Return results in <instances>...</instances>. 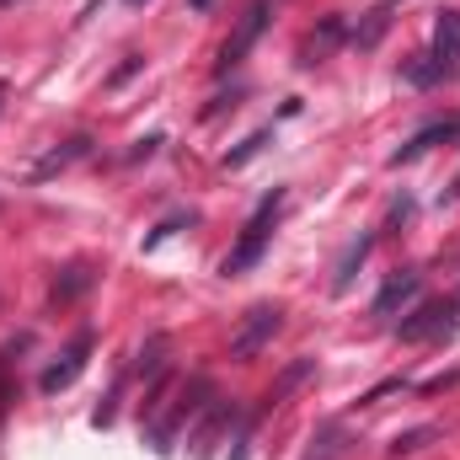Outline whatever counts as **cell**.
<instances>
[{
    "instance_id": "obj_3",
    "label": "cell",
    "mask_w": 460,
    "mask_h": 460,
    "mask_svg": "<svg viewBox=\"0 0 460 460\" xmlns=\"http://www.w3.org/2000/svg\"><path fill=\"white\" fill-rule=\"evenodd\" d=\"M460 327V311L450 300H429V305H418L412 316H402L396 322V338L402 343H445V338H456Z\"/></svg>"
},
{
    "instance_id": "obj_13",
    "label": "cell",
    "mask_w": 460,
    "mask_h": 460,
    "mask_svg": "<svg viewBox=\"0 0 460 460\" xmlns=\"http://www.w3.org/2000/svg\"><path fill=\"white\" fill-rule=\"evenodd\" d=\"M369 246H375V235H358V241H348V252L338 257V279H332V295H348V284H353V273L364 268Z\"/></svg>"
},
{
    "instance_id": "obj_10",
    "label": "cell",
    "mask_w": 460,
    "mask_h": 460,
    "mask_svg": "<svg viewBox=\"0 0 460 460\" xmlns=\"http://www.w3.org/2000/svg\"><path fill=\"white\" fill-rule=\"evenodd\" d=\"M92 284H97V268H92V262H70V268L54 279V300H59V305H70V300H81Z\"/></svg>"
},
{
    "instance_id": "obj_23",
    "label": "cell",
    "mask_w": 460,
    "mask_h": 460,
    "mask_svg": "<svg viewBox=\"0 0 460 460\" xmlns=\"http://www.w3.org/2000/svg\"><path fill=\"white\" fill-rule=\"evenodd\" d=\"M380 5H396V0H380Z\"/></svg>"
},
{
    "instance_id": "obj_15",
    "label": "cell",
    "mask_w": 460,
    "mask_h": 460,
    "mask_svg": "<svg viewBox=\"0 0 460 460\" xmlns=\"http://www.w3.org/2000/svg\"><path fill=\"white\" fill-rule=\"evenodd\" d=\"M402 81H407V86H423V92H429V86H439V81H445V70L434 65V54H412V59L402 65Z\"/></svg>"
},
{
    "instance_id": "obj_19",
    "label": "cell",
    "mask_w": 460,
    "mask_h": 460,
    "mask_svg": "<svg viewBox=\"0 0 460 460\" xmlns=\"http://www.w3.org/2000/svg\"><path fill=\"white\" fill-rule=\"evenodd\" d=\"M429 439H439V429H412V434H396V439H391V456H396V460H402V456H418Z\"/></svg>"
},
{
    "instance_id": "obj_27",
    "label": "cell",
    "mask_w": 460,
    "mask_h": 460,
    "mask_svg": "<svg viewBox=\"0 0 460 460\" xmlns=\"http://www.w3.org/2000/svg\"><path fill=\"white\" fill-rule=\"evenodd\" d=\"M456 311H460V300H456Z\"/></svg>"
},
{
    "instance_id": "obj_7",
    "label": "cell",
    "mask_w": 460,
    "mask_h": 460,
    "mask_svg": "<svg viewBox=\"0 0 460 460\" xmlns=\"http://www.w3.org/2000/svg\"><path fill=\"white\" fill-rule=\"evenodd\" d=\"M86 353H92V332H81L75 343L65 348V353H59V358H54V364L43 369V380H38V385H43L49 396H59V391H70V385L81 380V369H86Z\"/></svg>"
},
{
    "instance_id": "obj_24",
    "label": "cell",
    "mask_w": 460,
    "mask_h": 460,
    "mask_svg": "<svg viewBox=\"0 0 460 460\" xmlns=\"http://www.w3.org/2000/svg\"><path fill=\"white\" fill-rule=\"evenodd\" d=\"M128 5H145V0H128Z\"/></svg>"
},
{
    "instance_id": "obj_16",
    "label": "cell",
    "mask_w": 460,
    "mask_h": 460,
    "mask_svg": "<svg viewBox=\"0 0 460 460\" xmlns=\"http://www.w3.org/2000/svg\"><path fill=\"white\" fill-rule=\"evenodd\" d=\"M161 358H166V338H150V343L134 353L128 375H134V380H150V375H161Z\"/></svg>"
},
{
    "instance_id": "obj_21",
    "label": "cell",
    "mask_w": 460,
    "mask_h": 460,
    "mask_svg": "<svg viewBox=\"0 0 460 460\" xmlns=\"http://www.w3.org/2000/svg\"><path fill=\"white\" fill-rule=\"evenodd\" d=\"M155 145H161V134H150V139H139V145H134V150H128V161H139V155H150V150H155Z\"/></svg>"
},
{
    "instance_id": "obj_11",
    "label": "cell",
    "mask_w": 460,
    "mask_h": 460,
    "mask_svg": "<svg viewBox=\"0 0 460 460\" xmlns=\"http://www.w3.org/2000/svg\"><path fill=\"white\" fill-rule=\"evenodd\" d=\"M230 423H235V407H230V402H220V407L204 418V429L193 434V456H215V445H220V434H226Z\"/></svg>"
},
{
    "instance_id": "obj_4",
    "label": "cell",
    "mask_w": 460,
    "mask_h": 460,
    "mask_svg": "<svg viewBox=\"0 0 460 460\" xmlns=\"http://www.w3.org/2000/svg\"><path fill=\"white\" fill-rule=\"evenodd\" d=\"M284 327V305H252L235 332H230V358H257L262 348L273 343V332Z\"/></svg>"
},
{
    "instance_id": "obj_20",
    "label": "cell",
    "mask_w": 460,
    "mask_h": 460,
    "mask_svg": "<svg viewBox=\"0 0 460 460\" xmlns=\"http://www.w3.org/2000/svg\"><path fill=\"white\" fill-rule=\"evenodd\" d=\"M262 145H268V128H262V134H252V139H246L241 150H230V155H226V166H246V161H252V155H257Z\"/></svg>"
},
{
    "instance_id": "obj_8",
    "label": "cell",
    "mask_w": 460,
    "mask_h": 460,
    "mask_svg": "<svg viewBox=\"0 0 460 460\" xmlns=\"http://www.w3.org/2000/svg\"><path fill=\"white\" fill-rule=\"evenodd\" d=\"M429 54H434V65H439L445 75L460 70V11H439V16H434V43H429Z\"/></svg>"
},
{
    "instance_id": "obj_9",
    "label": "cell",
    "mask_w": 460,
    "mask_h": 460,
    "mask_svg": "<svg viewBox=\"0 0 460 460\" xmlns=\"http://www.w3.org/2000/svg\"><path fill=\"white\" fill-rule=\"evenodd\" d=\"M450 139H460V123L456 118H445V123H429V128H418L402 150H391V166H407V161H418V155H429L434 145H450Z\"/></svg>"
},
{
    "instance_id": "obj_14",
    "label": "cell",
    "mask_w": 460,
    "mask_h": 460,
    "mask_svg": "<svg viewBox=\"0 0 460 460\" xmlns=\"http://www.w3.org/2000/svg\"><path fill=\"white\" fill-rule=\"evenodd\" d=\"M86 150H92V139H86V134H75V139H65V150H49V155L32 166V177H54V172H65L70 161H81Z\"/></svg>"
},
{
    "instance_id": "obj_26",
    "label": "cell",
    "mask_w": 460,
    "mask_h": 460,
    "mask_svg": "<svg viewBox=\"0 0 460 460\" xmlns=\"http://www.w3.org/2000/svg\"><path fill=\"white\" fill-rule=\"evenodd\" d=\"M0 97H5V86H0Z\"/></svg>"
},
{
    "instance_id": "obj_2",
    "label": "cell",
    "mask_w": 460,
    "mask_h": 460,
    "mask_svg": "<svg viewBox=\"0 0 460 460\" xmlns=\"http://www.w3.org/2000/svg\"><path fill=\"white\" fill-rule=\"evenodd\" d=\"M204 396H209V380H188V385L177 391V402H172V407H161V402H150V407H145V412H150V450H155V456H172L177 429H182L193 412H204Z\"/></svg>"
},
{
    "instance_id": "obj_22",
    "label": "cell",
    "mask_w": 460,
    "mask_h": 460,
    "mask_svg": "<svg viewBox=\"0 0 460 460\" xmlns=\"http://www.w3.org/2000/svg\"><path fill=\"white\" fill-rule=\"evenodd\" d=\"M460 199V177H456V188H450V193H445V204H456Z\"/></svg>"
},
{
    "instance_id": "obj_25",
    "label": "cell",
    "mask_w": 460,
    "mask_h": 460,
    "mask_svg": "<svg viewBox=\"0 0 460 460\" xmlns=\"http://www.w3.org/2000/svg\"><path fill=\"white\" fill-rule=\"evenodd\" d=\"M0 5H16V0H0Z\"/></svg>"
},
{
    "instance_id": "obj_17",
    "label": "cell",
    "mask_w": 460,
    "mask_h": 460,
    "mask_svg": "<svg viewBox=\"0 0 460 460\" xmlns=\"http://www.w3.org/2000/svg\"><path fill=\"white\" fill-rule=\"evenodd\" d=\"M343 423H327V429H322V434H316V439H311V450H305V460H338L343 456Z\"/></svg>"
},
{
    "instance_id": "obj_18",
    "label": "cell",
    "mask_w": 460,
    "mask_h": 460,
    "mask_svg": "<svg viewBox=\"0 0 460 460\" xmlns=\"http://www.w3.org/2000/svg\"><path fill=\"white\" fill-rule=\"evenodd\" d=\"M311 369H316V358H300V364H289V369H284V380L268 391V407H279V402H284V396H289V391H295L305 375H311Z\"/></svg>"
},
{
    "instance_id": "obj_6",
    "label": "cell",
    "mask_w": 460,
    "mask_h": 460,
    "mask_svg": "<svg viewBox=\"0 0 460 460\" xmlns=\"http://www.w3.org/2000/svg\"><path fill=\"white\" fill-rule=\"evenodd\" d=\"M418 295H423V273H418V268H396V273L380 284V295H375V316L391 322V316H402Z\"/></svg>"
},
{
    "instance_id": "obj_1",
    "label": "cell",
    "mask_w": 460,
    "mask_h": 460,
    "mask_svg": "<svg viewBox=\"0 0 460 460\" xmlns=\"http://www.w3.org/2000/svg\"><path fill=\"white\" fill-rule=\"evenodd\" d=\"M284 193H268L257 209H252V220H246V230H241V241L226 252V262H220V273H246V268H257L262 262V252H268V235H273V226H279V215H284Z\"/></svg>"
},
{
    "instance_id": "obj_12",
    "label": "cell",
    "mask_w": 460,
    "mask_h": 460,
    "mask_svg": "<svg viewBox=\"0 0 460 460\" xmlns=\"http://www.w3.org/2000/svg\"><path fill=\"white\" fill-rule=\"evenodd\" d=\"M343 38H348V32H343V16H327V22H322V32H311V38H305V49H300L305 59H300V65H316V59H327V54H332Z\"/></svg>"
},
{
    "instance_id": "obj_5",
    "label": "cell",
    "mask_w": 460,
    "mask_h": 460,
    "mask_svg": "<svg viewBox=\"0 0 460 460\" xmlns=\"http://www.w3.org/2000/svg\"><path fill=\"white\" fill-rule=\"evenodd\" d=\"M262 27H268V0H252L246 11H241V22H235V32L226 38V49H220V70H235L246 54H252V43L262 38Z\"/></svg>"
}]
</instances>
